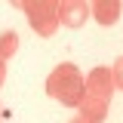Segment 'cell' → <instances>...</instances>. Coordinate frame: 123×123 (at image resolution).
Segmentation results:
<instances>
[{
    "mask_svg": "<svg viewBox=\"0 0 123 123\" xmlns=\"http://www.w3.org/2000/svg\"><path fill=\"white\" fill-rule=\"evenodd\" d=\"M46 92H49V98H55L68 108H80L86 98V80L74 65H59L46 77Z\"/></svg>",
    "mask_w": 123,
    "mask_h": 123,
    "instance_id": "obj_1",
    "label": "cell"
},
{
    "mask_svg": "<svg viewBox=\"0 0 123 123\" xmlns=\"http://www.w3.org/2000/svg\"><path fill=\"white\" fill-rule=\"evenodd\" d=\"M22 9L28 12V25L40 37H52L59 31V3L52 0H37V3H22Z\"/></svg>",
    "mask_w": 123,
    "mask_h": 123,
    "instance_id": "obj_2",
    "label": "cell"
},
{
    "mask_svg": "<svg viewBox=\"0 0 123 123\" xmlns=\"http://www.w3.org/2000/svg\"><path fill=\"white\" fill-rule=\"evenodd\" d=\"M111 92H114L111 68H92L89 77H86V95L98 98V102H111Z\"/></svg>",
    "mask_w": 123,
    "mask_h": 123,
    "instance_id": "obj_3",
    "label": "cell"
},
{
    "mask_svg": "<svg viewBox=\"0 0 123 123\" xmlns=\"http://www.w3.org/2000/svg\"><path fill=\"white\" fill-rule=\"evenodd\" d=\"M89 15H92L89 3H83V0H62L59 3V22L65 28H80Z\"/></svg>",
    "mask_w": 123,
    "mask_h": 123,
    "instance_id": "obj_4",
    "label": "cell"
},
{
    "mask_svg": "<svg viewBox=\"0 0 123 123\" xmlns=\"http://www.w3.org/2000/svg\"><path fill=\"white\" fill-rule=\"evenodd\" d=\"M120 9L123 6L117 0H95V3H89V12H92V18L98 25H114L120 18Z\"/></svg>",
    "mask_w": 123,
    "mask_h": 123,
    "instance_id": "obj_5",
    "label": "cell"
},
{
    "mask_svg": "<svg viewBox=\"0 0 123 123\" xmlns=\"http://www.w3.org/2000/svg\"><path fill=\"white\" fill-rule=\"evenodd\" d=\"M108 114V102H98V98H83V105H80V117L86 123H102Z\"/></svg>",
    "mask_w": 123,
    "mask_h": 123,
    "instance_id": "obj_6",
    "label": "cell"
},
{
    "mask_svg": "<svg viewBox=\"0 0 123 123\" xmlns=\"http://www.w3.org/2000/svg\"><path fill=\"white\" fill-rule=\"evenodd\" d=\"M15 49H18V34H15V31H3V34H0V59L3 62L12 59Z\"/></svg>",
    "mask_w": 123,
    "mask_h": 123,
    "instance_id": "obj_7",
    "label": "cell"
},
{
    "mask_svg": "<svg viewBox=\"0 0 123 123\" xmlns=\"http://www.w3.org/2000/svg\"><path fill=\"white\" fill-rule=\"evenodd\" d=\"M111 77H114V89H123V55L111 65Z\"/></svg>",
    "mask_w": 123,
    "mask_h": 123,
    "instance_id": "obj_8",
    "label": "cell"
},
{
    "mask_svg": "<svg viewBox=\"0 0 123 123\" xmlns=\"http://www.w3.org/2000/svg\"><path fill=\"white\" fill-rule=\"evenodd\" d=\"M3 77H6V62L0 59V86H3Z\"/></svg>",
    "mask_w": 123,
    "mask_h": 123,
    "instance_id": "obj_9",
    "label": "cell"
},
{
    "mask_svg": "<svg viewBox=\"0 0 123 123\" xmlns=\"http://www.w3.org/2000/svg\"><path fill=\"white\" fill-rule=\"evenodd\" d=\"M71 123H86V120H83V117H77V120H71Z\"/></svg>",
    "mask_w": 123,
    "mask_h": 123,
    "instance_id": "obj_10",
    "label": "cell"
},
{
    "mask_svg": "<svg viewBox=\"0 0 123 123\" xmlns=\"http://www.w3.org/2000/svg\"><path fill=\"white\" fill-rule=\"evenodd\" d=\"M3 117H6V111H3V108H0V120H3Z\"/></svg>",
    "mask_w": 123,
    "mask_h": 123,
    "instance_id": "obj_11",
    "label": "cell"
}]
</instances>
